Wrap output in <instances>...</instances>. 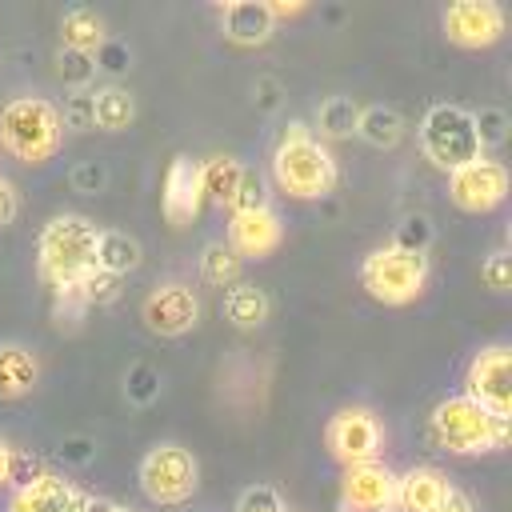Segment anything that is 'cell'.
I'll list each match as a JSON object with an SVG mask.
<instances>
[{"mask_svg":"<svg viewBox=\"0 0 512 512\" xmlns=\"http://www.w3.org/2000/svg\"><path fill=\"white\" fill-rule=\"evenodd\" d=\"M272 180L292 200H324L336 188L340 168H336V156L312 136V128L300 124V120H292L284 128V136L276 140Z\"/></svg>","mask_w":512,"mask_h":512,"instance_id":"6da1fadb","label":"cell"},{"mask_svg":"<svg viewBox=\"0 0 512 512\" xmlns=\"http://www.w3.org/2000/svg\"><path fill=\"white\" fill-rule=\"evenodd\" d=\"M96 240L100 228L80 212H60L40 228L36 240V268L40 276L56 284H76L96 268Z\"/></svg>","mask_w":512,"mask_h":512,"instance_id":"7a4b0ae2","label":"cell"},{"mask_svg":"<svg viewBox=\"0 0 512 512\" xmlns=\"http://www.w3.org/2000/svg\"><path fill=\"white\" fill-rule=\"evenodd\" d=\"M428 436L436 448L452 456H480L508 444V420H496L464 392L444 396L428 416Z\"/></svg>","mask_w":512,"mask_h":512,"instance_id":"3957f363","label":"cell"},{"mask_svg":"<svg viewBox=\"0 0 512 512\" xmlns=\"http://www.w3.org/2000/svg\"><path fill=\"white\" fill-rule=\"evenodd\" d=\"M64 128L60 112L44 96H16L0 108V144L20 160V164H48L60 152Z\"/></svg>","mask_w":512,"mask_h":512,"instance_id":"277c9868","label":"cell"},{"mask_svg":"<svg viewBox=\"0 0 512 512\" xmlns=\"http://www.w3.org/2000/svg\"><path fill=\"white\" fill-rule=\"evenodd\" d=\"M360 284L380 304H412L428 284V256L400 252V248L384 244V248L364 256Z\"/></svg>","mask_w":512,"mask_h":512,"instance_id":"5b68a950","label":"cell"},{"mask_svg":"<svg viewBox=\"0 0 512 512\" xmlns=\"http://www.w3.org/2000/svg\"><path fill=\"white\" fill-rule=\"evenodd\" d=\"M420 148L444 172L484 156L480 140H476V128H472V112L460 108V104H432L424 112V120H420Z\"/></svg>","mask_w":512,"mask_h":512,"instance_id":"8992f818","label":"cell"},{"mask_svg":"<svg viewBox=\"0 0 512 512\" xmlns=\"http://www.w3.org/2000/svg\"><path fill=\"white\" fill-rule=\"evenodd\" d=\"M136 480L152 504L172 508V504L192 500L200 484V464L184 444H152L136 468Z\"/></svg>","mask_w":512,"mask_h":512,"instance_id":"52a82bcc","label":"cell"},{"mask_svg":"<svg viewBox=\"0 0 512 512\" xmlns=\"http://www.w3.org/2000/svg\"><path fill=\"white\" fill-rule=\"evenodd\" d=\"M464 396L476 400L496 420H512V348L488 344L472 356L464 372Z\"/></svg>","mask_w":512,"mask_h":512,"instance_id":"ba28073f","label":"cell"},{"mask_svg":"<svg viewBox=\"0 0 512 512\" xmlns=\"http://www.w3.org/2000/svg\"><path fill=\"white\" fill-rule=\"evenodd\" d=\"M324 448L336 464L352 468V464H368V460H380V448H384V428L380 420L360 408V404H348L340 408L328 424H324Z\"/></svg>","mask_w":512,"mask_h":512,"instance_id":"9c48e42d","label":"cell"},{"mask_svg":"<svg viewBox=\"0 0 512 512\" xmlns=\"http://www.w3.org/2000/svg\"><path fill=\"white\" fill-rule=\"evenodd\" d=\"M448 196H452V204L460 212H472V216L492 212L508 196V172H504L500 160L476 156V160H468V164L448 172Z\"/></svg>","mask_w":512,"mask_h":512,"instance_id":"30bf717a","label":"cell"},{"mask_svg":"<svg viewBox=\"0 0 512 512\" xmlns=\"http://www.w3.org/2000/svg\"><path fill=\"white\" fill-rule=\"evenodd\" d=\"M440 24L456 48H492L504 36L508 16L496 0H456L444 8Z\"/></svg>","mask_w":512,"mask_h":512,"instance_id":"8fae6325","label":"cell"},{"mask_svg":"<svg viewBox=\"0 0 512 512\" xmlns=\"http://www.w3.org/2000/svg\"><path fill=\"white\" fill-rule=\"evenodd\" d=\"M140 316H144L148 332H156V336H184L200 324V300L188 284L164 280L144 296Z\"/></svg>","mask_w":512,"mask_h":512,"instance_id":"7c38bea8","label":"cell"},{"mask_svg":"<svg viewBox=\"0 0 512 512\" xmlns=\"http://www.w3.org/2000/svg\"><path fill=\"white\" fill-rule=\"evenodd\" d=\"M340 504L344 512H396V472L384 460L344 468Z\"/></svg>","mask_w":512,"mask_h":512,"instance_id":"4fadbf2b","label":"cell"},{"mask_svg":"<svg viewBox=\"0 0 512 512\" xmlns=\"http://www.w3.org/2000/svg\"><path fill=\"white\" fill-rule=\"evenodd\" d=\"M160 204H164V220L172 228H188L200 216V208H204V180H200V164L192 156H184V152L172 156V164L164 172Z\"/></svg>","mask_w":512,"mask_h":512,"instance_id":"5bb4252c","label":"cell"},{"mask_svg":"<svg viewBox=\"0 0 512 512\" xmlns=\"http://www.w3.org/2000/svg\"><path fill=\"white\" fill-rule=\"evenodd\" d=\"M280 240H284V224L272 204L252 208V212H232L228 220V248L240 260H264L280 248Z\"/></svg>","mask_w":512,"mask_h":512,"instance_id":"9a60e30c","label":"cell"},{"mask_svg":"<svg viewBox=\"0 0 512 512\" xmlns=\"http://www.w3.org/2000/svg\"><path fill=\"white\" fill-rule=\"evenodd\" d=\"M8 512H88V492H80L72 480L56 472H44L40 480L12 488Z\"/></svg>","mask_w":512,"mask_h":512,"instance_id":"2e32d148","label":"cell"},{"mask_svg":"<svg viewBox=\"0 0 512 512\" xmlns=\"http://www.w3.org/2000/svg\"><path fill=\"white\" fill-rule=\"evenodd\" d=\"M220 32L240 48H256L272 40L276 20L264 0H232V4H220Z\"/></svg>","mask_w":512,"mask_h":512,"instance_id":"e0dca14e","label":"cell"},{"mask_svg":"<svg viewBox=\"0 0 512 512\" xmlns=\"http://www.w3.org/2000/svg\"><path fill=\"white\" fill-rule=\"evenodd\" d=\"M444 492H448V480L432 464H416L404 476H396V508L400 512H432Z\"/></svg>","mask_w":512,"mask_h":512,"instance_id":"ac0fdd59","label":"cell"},{"mask_svg":"<svg viewBox=\"0 0 512 512\" xmlns=\"http://www.w3.org/2000/svg\"><path fill=\"white\" fill-rule=\"evenodd\" d=\"M40 364L24 344H0V400H20L36 388Z\"/></svg>","mask_w":512,"mask_h":512,"instance_id":"d6986e66","label":"cell"},{"mask_svg":"<svg viewBox=\"0 0 512 512\" xmlns=\"http://www.w3.org/2000/svg\"><path fill=\"white\" fill-rule=\"evenodd\" d=\"M268 312H272V304H268L264 288H256V284H248V280H236V284L228 288V296H224V320H228L232 328H240V332L260 328V324L268 320Z\"/></svg>","mask_w":512,"mask_h":512,"instance_id":"ffe728a7","label":"cell"},{"mask_svg":"<svg viewBox=\"0 0 512 512\" xmlns=\"http://www.w3.org/2000/svg\"><path fill=\"white\" fill-rule=\"evenodd\" d=\"M92 116L100 132H124L136 120V100L124 84H104L92 92Z\"/></svg>","mask_w":512,"mask_h":512,"instance_id":"44dd1931","label":"cell"},{"mask_svg":"<svg viewBox=\"0 0 512 512\" xmlns=\"http://www.w3.org/2000/svg\"><path fill=\"white\" fill-rule=\"evenodd\" d=\"M60 36H64L60 48H76V52H92V56H96V48L108 40L104 20H100L92 8H84V4H76V8H68V12L60 16Z\"/></svg>","mask_w":512,"mask_h":512,"instance_id":"7402d4cb","label":"cell"},{"mask_svg":"<svg viewBox=\"0 0 512 512\" xmlns=\"http://www.w3.org/2000/svg\"><path fill=\"white\" fill-rule=\"evenodd\" d=\"M132 268H140V240L128 232H100L96 240V272L108 276H128Z\"/></svg>","mask_w":512,"mask_h":512,"instance_id":"603a6c76","label":"cell"},{"mask_svg":"<svg viewBox=\"0 0 512 512\" xmlns=\"http://www.w3.org/2000/svg\"><path fill=\"white\" fill-rule=\"evenodd\" d=\"M356 136L372 148H396L400 136H404V120L396 108H384V104H372V108H360V120H356Z\"/></svg>","mask_w":512,"mask_h":512,"instance_id":"cb8c5ba5","label":"cell"},{"mask_svg":"<svg viewBox=\"0 0 512 512\" xmlns=\"http://www.w3.org/2000/svg\"><path fill=\"white\" fill-rule=\"evenodd\" d=\"M240 172L244 164L232 160V156H212L200 164V180H204V200H212L216 208H228L232 204V192L240 184Z\"/></svg>","mask_w":512,"mask_h":512,"instance_id":"d4e9b609","label":"cell"},{"mask_svg":"<svg viewBox=\"0 0 512 512\" xmlns=\"http://www.w3.org/2000/svg\"><path fill=\"white\" fill-rule=\"evenodd\" d=\"M356 120H360V104L348 100V96H328V100H320V108H316V132H320L324 140H348V136L356 132ZM320 136H316V140H320Z\"/></svg>","mask_w":512,"mask_h":512,"instance_id":"484cf974","label":"cell"},{"mask_svg":"<svg viewBox=\"0 0 512 512\" xmlns=\"http://www.w3.org/2000/svg\"><path fill=\"white\" fill-rule=\"evenodd\" d=\"M240 268L244 260L224 244V240H208L204 252H200V280L212 284V288H232L240 280Z\"/></svg>","mask_w":512,"mask_h":512,"instance_id":"4316f807","label":"cell"},{"mask_svg":"<svg viewBox=\"0 0 512 512\" xmlns=\"http://www.w3.org/2000/svg\"><path fill=\"white\" fill-rule=\"evenodd\" d=\"M84 316H88L84 284H80V280H76V284H56V288H52V320H56V328L72 332V328H80Z\"/></svg>","mask_w":512,"mask_h":512,"instance_id":"83f0119b","label":"cell"},{"mask_svg":"<svg viewBox=\"0 0 512 512\" xmlns=\"http://www.w3.org/2000/svg\"><path fill=\"white\" fill-rule=\"evenodd\" d=\"M96 56L92 52H76V48H60L56 52V76L72 88V92H88V84L96 80Z\"/></svg>","mask_w":512,"mask_h":512,"instance_id":"f1b7e54d","label":"cell"},{"mask_svg":"<svg viewBox=\"0 0 512 512\" xmlns=\"http://www.w3.org/2000/svg\"><path fill=\"white\" fill-rule=\"evenodd\" d=\"M160 372L152 368V364H144V360H136V364H128V372H124V400L128 404H136V408H148V404H156L160 400Z\"/></svg>","mask_w":512,"mask_h":512,"instance_id":"f546056e","label":"cell"},{"mask_svg":"<svg viewBox=\"0 0 512 512\" xmlns=\"http://www.w3.org/2000/svg\"><path fill=\"white\" fill-rule=\"evenodd\" d=\"M472 128H476V140H480V152H484V148H500V144H508V128H512V120H508L504 108L488 104V108L472 112Z\"/></svg>","mask_w":512,"mask_h":512,"instance_id":"4dcf8cb0","label":"cell"},{"mask_svg":"<svg viewBox=\"0 0 512 512\" xmlns=\"http://www.w3.org/2000/svg\"><path fill=\"white\" fill-rule=\"evenodd\" d=\"M428 244H432V220L412 212L396 224V236H392V248L400 252H416V256H428Z\"/></svg>","mask_w":512,"mask_h":512,"instance_id":"1f68e13d","label":"cell"},{"mask_svg":"<svg viewBox=\"0 0 512 512\" xmlns=\"http://www.w3.org/2000/svg\"><path fill=\"white\" fill-rule=\"evenodd\" d=\"M56 112H60V128H68V132H92V128H96V116H92V88H88V92H68Z\"/></svg>","mask_w":512,"mask_h":512,"instance_id":"d6a6232c","label":"cell"},{"mask_svg":"<svg viewBox=\"0 0 512 512\" xmlns=\"http://www.w3.org/2000/svg\"><path fill=\"white\" fill-rule=\"evenodd\" d=\"M268 204V188H264V176L256 168H244L240 172V184L232 192V204L228 212H252V208H264Z\"/></svg>","mask_w":512,"mask_h":512,"instance_id":"836d02e7","label":"cell"},{"mask_svg":"<svg viewBox=\"0 0 512 512\" xmlns=\"http://www.w3.org/2000/svg\"><path fill=\"white\" fill-rule=\"evenodd\" d=\"M68 184H72V192L96 196V192H104V184H108V168H104L100 160H84V164H76V168L68 172Z\"/></svg>","mask_w":512,"mask_h":512,"instance_id":"e575fe53","label":"cell"},{"mask_svg":"<svg viewBox=\"0 0 512 512\" xmlns=\"http://www.w3.org/2000/svg\"><path fill=\"white\" fill-rule=\"evenodd\" d=\"M236 512H288V508H284V500H280L276 488H268V484H252V488L240 492Z\"/></svg>","mask_w":512,"mask_h":512,"instance_id":"d590c367","label":"cell"},{"mask_svg":"<svg viewBox=\"0 0 512 512\" xmlns=\"http://www.w3.org/2000/svg\"><path fill=\"white\" fill-rule=\"evenodd\" d=\"M84 296H88V308H104V304H112L116 296H120V280L116 276H108V272H88L84 280Z\"/></svg>","mask_w":512,"mask_h":512,"instance_id":"8d00e7d4","label":"cell"},{"mask_svg":"<svg viewBox=\"0 0 512 512\" xmlns=\"http://www.w3.org/2000/svg\"><path fill=\"white\" fill-rule=\"evenodd\" d=\"M480 280L492 288V292H508L512 288V256L500 248V252H492L484 264H480Z\"/></svg>","mask_w":512,"mask_h":512,"instance_id":"74e56055","label":"cell"},{"mask_svg":"<svg viewBox=\"0 0 512 512\" xmlns=\"http://www.w3.org/2000/svg\"><path fill=\"white\" fill-rule=\"evenodd\" d=\"M56 452H60V460H64L68 468H84V464L96 460V440H92V436H64Z\"/></svg>","mask_w":512,"mask_h":512,"instance_id":"f35d334b","label":"cell"},{"mask_svg":"<svg viewBox=\"0 0 512 512\" xmlns=\"http://www.w3.org/2000/svg\"><path fill=\"white\" fill-rule=\"evenodd\" d=\"M40 476H44L40 460H36V456H28V452H16V448H12V456H8V476H4V484L20 488V484H32V480H40Z\"/></svg>","mask_w":512,"mask_h":512,"instance_id":"ab89813d","label":"cell"},{"mask_svg":"<svg viewBox=\"0 0 512 512\" xmlns=\"http://www.w3.org/2000/svg\"><path fill=\"white\" fill-rule=\"evenodd\" d=\"M252 100H256V112L272 116V112L284 104V84H280L276 76H256V84H252Z\"/></svg>","mask_w":512,"mask_h":512,"instance_id":"60d3db41","label":"cell"},{"mask_svg":"<svg viewBox=\"0 0 512 512\" xmlns=\"http://www.w3.org/2000/svg\"><path fill=\"white\" fill-rule=\"evenodd\" d=\"M128 64H132L128 44H120V40H104V44L96 48V68H104V72H124Z\"/></svg>","mask_w":512,"mask_h":512,"instance_id":"b9f144b4","label":"cell"},{"mask_svg":"<svg viewBox=\"0 0 512 512\" xmlns=\"http://www.w3.org/2000/svg\"><path fill=\"white\" fill-rule=\"evenodd\" d=\"M16 208H20V196H16V184L8 176H0V228L16 220Z\"/></svg>","mask_w":512,"mask_h":512,"instance_id":"7bdbcfd3","label":"cell"},{"mask_svg":"<svg viewBox=\"0 0 512 512\" xmlns=\"http://www.w3.org/2000/svg\"><path fill=\"white\" fill-rule=\"evenodd\" d=\"M432 512H476V508H472V496H468V492H460V488L448 484V492L440 496V504H436Z\"/></svg>","mask_w":512,"mask_h":512,"instance_id":"ee69618b","label":"cell"},{"mask_svg":"<svg viewBox=\"0 0 512 512\" xmlns=\"http://www.w3.org/2000/svg\"><path fill=\"white\" fill-rule=\"evenodd\" d=\"M308 4H300V0H292V4H284V0H276V4H268V12H272V20H284V16H300Z\"/></svg>","mask_w":512,"mask_h":512,"instance_id":"f6af8a7d","label":"cell"},{"mask_svg":"<svg viewBox=\"0 0 512 512\" xmlns=\"http://www.w3.org/2000/svg\"><path fill=\"white\" fill-rule=\"evenodd\" d=\"M8 456H12V444L0 436V484H4V476H8Z\"/></svg>","mask_w":512,"mask_h":512,"instance_id":"bcb514c9","label":"cell"},{"mask_svg":"<svg viewBox=\"0 0 512 512\" xmlns=\"http://www.w3.org/2000/svg\"><path fill=\"white\" fill-rule=\"evenodd\" d=\"M104 512H132V508H124V504H116V500H108V508Z\"/></svg>","mask_w":512,"mask_h":512,"instance_id":"7dc6e473","label":"cell"}]
</instances>
